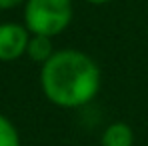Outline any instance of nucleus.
I'll list each match as a JSON object with an SVG mask.
<instances>
[{"mask_svg": "<svg viewBox=\"0 0 148 146\" xmlns=\"http://www.w3.org/2000/svg\"><path fill=\"white\" fill-rule=\"evenodd\" d=\"M102 74L96 60L76 48L56 50L40 68V88L58 108H82L100 92Z\"/></svg>", "mask_w": 148, "mask_h": 146, "instance_id": "obj_1", "label": "nucleus"}, {"mask_svg": "<svg viewBox=\"0 0 148 146\" xmlns=\"http://www.w3.org/2000/svg\"><path fill=\"white\" fill-rule=\"evenodd\" d=\"M74 18L72 0H26L24 26L30 34L58 36L64 32Z\"/></svg>", "mask_w": 148, "mask_h": 146, "instance_id": "obj_2", "label": "nucleus"}, {"mask_svg": "<svg viewBox=\"0 0 148 146\" xmlns=\"http://www.w3.org/2000/svg\"><path fill=\"white\" fill-rule=\"evenodd\" d=\"M0 146H20V134L16 126L0 114Z\"/></svg>", "mask_w": 148, "mask_h": 146, "instance_id": "obj_6", "label": "nucleus"}, {"mask_svg": "<svg viewBox=\"0 0 148 146\" xmlns=\"http://www.w3.org/2000/svg\"><path fill=\"white\" fill-rule=\"evenodd\" d=\"M24 2L26 0H0V10H10V8H16Z\"/></svg>", "mask_w": 148, "mask_h": 146, "instance_id": "obj_7", "label": "nucleus"}, {"mask_svg": "<svg viewBox=\"0 0 148 146\" xmlns=\"http://www.w3.org/2000/svg\"><path fill=\"white\" fill-rule=\"evenodd\" d=\"M100 146H134V132L126 122H112L104 128Z\"/></svg>", "mask_w": 148, "mask_h": 146, "instance_id": "obj_4", "label": "nucleus"}, {"mask_svg": "<svg viewBox=\"0 0 148 146\" xmlns=\"http://www.w3.org/2000/svg\"><path fill=\"white\" fill-rule=\"evenodd\" d=\"M56 50L52 46V38L50 36H42V34H30L28 40V48H26V56L38 64H44Z\"/></svg>", "mask_w": 148, "mask_h": 146, "instance_id": "obj_5", "label": "nucleus"}, {"mask_svg": "<svg viewBox=\"0 0 148 146\" xmlns=\"http://www.w3.org/2000/svg\"><path fill=\"white\" fill-rule=\"evenodd\" d=\"M30 40L28 28L16 22H2L0 24V60L12 62L26 54Z\"/></svg>", "mask_w": 148, "mask_h": 146, "instance_id": "obj_3", "label": "nucleus"}, {"mask_svg": "<svg viewBox=\"0 0 148 146\" xmlns=\"http://www.w3.org/2000/svg\"><path fill=\"white\" fill-rule=\"evenodd\" d=\"M84 2H88V4H92V6H104V4H108V2H112V0H84Z\"/></svg>", "mask_w": 148, "mask_h": 146, "instance_id": "obj_8", "label": "nucleus"}]
</instances>
